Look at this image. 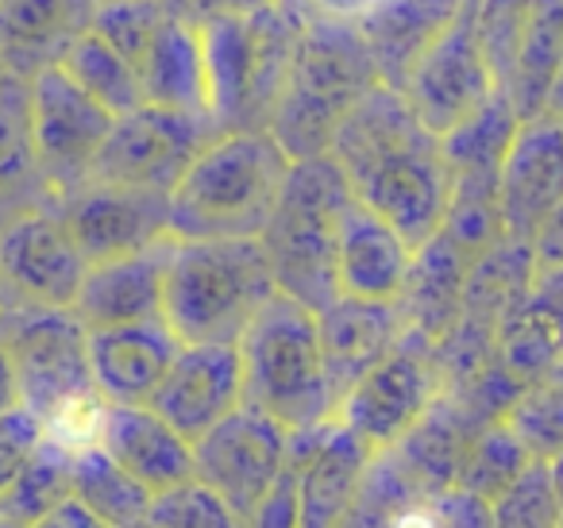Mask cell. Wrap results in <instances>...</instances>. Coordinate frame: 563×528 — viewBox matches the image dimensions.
Masks as SVG:
<instances>
[{"label": "cell", "mask_w": 563, "mask_h": 528, "mask_svg": "<svg viewBox=\"0 0 563 528\" xmlns=\"http://www.w3.org/2000/svg\"><path fill=\"white\" fill-rule=\"evenodd\" d=\"M112 112L86 94L63 66H47L32 78L35 166L51 205L93 182V163L109 140Z\"/></svg>", "instance_id": "cell-9"}, {"label": "cell", "mask_w": 563, "mask_h": 528, "mask_svg": "<svg viewBox=\"0 0 563 528\" xmlns=\"http://www.w3.org/2000/svg\"><path fill=\"white\" fill-rule=\"evenodd\" d=\"M532 255H537V271L540 266H563V201H560V209L544 220V228L537 232Z\"/></svg>", "instance_id": "cell-47"}, {"label": "cell", "mask_w": 563, "mask_h": 528, "mask_svg": "<svg viewBox=\"0 0 563 528\" xmlns=\"http://www.w3.org/2000/svg\"><path fill=\"white\" fill-rule=\"evenodd\" d=\"M544 117H555V120H563V66H560V74H555V86H552V94H548Z\"/></svg>", "instance_id": "cell-50"}, {"label": "cell", "mask_w": 563, "mask_h": 528, "mask_svg": "<svg viewBox=\"0 0 563 528\" xmlns=\"http://www.w3.org/2000/svg\"><path fill=\"white\" fill-rule=\"evenodd\" d=\"M12 405H20V386H16V371H12L9 351H4V340H0V413H9Z\"/></svg>", "instance_id": "cell-49"}, {"label": "cell", "mask_w": 563, "mask_h": 528, "mask_svg": "<svg viewBox=\"0 0 563 528\" xmlns=\"http://www.w3.org/2000/svg\"><path fill=\"white\" fill-rule=\"evenodd\" d=\"M375 451L347 432L340 420L313 428L306 463H301V525L298 528H340L344 513L360 494Z\"/></svg>", "instance_id": "cell-26"}, {"label": "cell", "mask_w": 563, "mask_h": 528, "mask_svg": "<svg viewBox=\"0 0 563 528\" xmlns=\"http://www.w3.org/2000/svg\"><path fill=\"white\" fill-rule=\"evenodd\" d=\"M258 4H266V0H166V9L194 28H201L212 16H224V12H251Z\"/></svg>", "instance_id": "cell-46"}, {"label": "cell", "mask_w": 563, "mask_h": 528, "mask_svg": "<svg viewBox=\"0 0 563 528\" xmlns=\"http://www.w3.org/2000/svg\"><path fill=\"white\" fill-rule=\"evenodd\" d=\"M290 155L271 132H220L197 151L189 170L170 189L174 240H247L263 235Z\"/></svg>", "instance_id": "cell-4"}, {"label": "cell", "mask_w": 563, "mask_h": 528, "mask_svg": "<svg viewBox=\"0 0 563 528\" xmlns=\"http://www.w3.org/2000/svg\"><path fill=\"white\" fill-rule=\"evenodd\" d=\"M74 497L86 509H93L104 525L112 528H135L147 520L151 509V490L140 486L109 451L97 440L74 448V466H70Z\"/></svg>", "instance_id": "cell-33"}, {"label": "cell", "mask_w": 563, "mask_h": 528, "mask_svg": "<svg viewBox=\"0 0 563 528\" xmlns=\"http://www.w3.org/2000/svg\"><path fill=\"white\" fill-rule=\"evenodd\" d=\"M560 66H563V0H532L529 20H525L521 51H517L514 81L506 89L521 124L544 117L548 94H552Z\"/></svg>", "instance_id": "cell-32"}, {"label": "cell", "mask_w": 563, "mask_h": 528, "mask_svg": "<svg viewBox=\"0 0 563 528\" xmlns=\"http://www.w3.org/2000/svg\"><path fill=\"white\" fill-rule=\"evenodd\" d=\"M86 271V255L51 201L0 220V309L4 305L70 309Z\"/></svg>", "instance_id": "cell-12"}, {"label": "cell", "mask_w": 563, "mask_h": 528, "mask_svg": "<svg viewBox=\"0 0 563 528\" xmlns=\"http://www.w3.org/2000/svg\"><path fill=\"white\" fill-rule=\"evenodd\" d=\"M471 266L475 258L455 248L444 232H437L413 251V266H409L406 289L398 297L409 332L429 343H440L452 332L463 312V286H467Z\"/></svg>", "instance_id": "cell-27"}, {"label": "cell", "mask_w": 563, "mask_h": 528, "mask_svg": "<svg viewBox=\"0 0 563 528\" xmlns=\"http://www.w3.org/2000/svg\"><path fill=\"white\" fill-rule=\"evenodd\" d=\"M301 28L306 20L282 0H266L251 12H224L197 28L212 132H266L282 86L290 78Z\"/></svg>", "instance_id": "cell-6"}, {"label": "cell", "mask_w": 563, "mask_h": 528, "mask_svg": "<svg viewBox=\"0 0 563 528\" xmlns=\"http://www.w3.org/2000/svg\"><path fill=\"white\" fill-rule=\"evenodd\" d=\"M463 0H371L355 12L378 81L390 89H406L421 55L448 32Z\"/></svg>", "instance_id": "cell-21"}, {"label": "cell", "mask_w": 563, "mask_h": 528, "mask_svg": "<svg viewBox=\"0 0 563 528\" xmlns=\"http://www.w3.org/2000/svg\"><path fill=\"white\" fill-rule=\"evenodd\" d=\"M278 294L263 240H166L163 320L181 343H240Z\"/></svg>", "instance_id": "cell-3"}, {"label": "cell", "mask_w": 563, "mask_h": 528, "mask_svg": "<svg viewBox=\"0 0 563 528\" xmlns=\"http://www.w3.org/2000/svg\"><path fill=\"white\" fill-rule=\"evenodd\" d=\"M413 248L398 235V228L386 224L367 205L352 201L340 224L336 251V286L340 297L360 301H398L406 289Z\"/></svg>", "instance_id": "cell-22"}, {"label": "cell", "mask_w": 563, "mask_h": 528, "mask_svg": "<svg viewBox=\"0 0 563 528\" xmlns=\"http://www.w3.org/2000/svg\"><path fill=\"white\" fill-rule=\"evenodd\" d=\"M70 309L89 332L163 320V243L140 255L93 263Z\"/></svg>", "instance_id": "cell-24"}, {"label": "cell", "mask_w": 563, "mask_h": 528, "mask_svg": "<svg viewBox=\"0 0 563 528\" xmlns=\"http://www.w3.org/2000/svg\"><path fill=\"white\" fill-rule=\"evenodd\" d=\"M329 155L355 201L398 228L413 251L440 232L452 201L444 143L417 120L401 89L378 81L336 128Z\"/></svg>", "instance_id": "cell-1"}, {"label": "cell", "mask_w": 563, "mask_h": 528, "mask_svg": "<svg viewBox=\"0 0 563 528\" xmlns=\"http://www.w3.org/2000/svg\"><path fill=\"white\" fill-rule=\"evenodd\" d=\"M563 201V120L537 117L517 128L498 170V212L509 240L532 243Z\"/></svg>", "instance_id": "cell-17"}, {"label": "cell", "mask_w": 563, "mask_h": 528, "mask_svg": "<svg viewBox=\"0 0 563 528\" xmlns=\"http://www.w3.org/2000/svg\"><path fill=\"white\" fill-rule=\"evenodd\" d=\"M135 528H147V525H135Z\"/></svg>", "instance_id": "cell-54"}, {"label": "cell", "mask_w": 563, "mask_h": 528, "mask_svg": "<svg viewBox=\"0 0 563 528\" xmlns=\"http://www.w3.org/2000/svg\"><path fill=\"white\" fill-rule=\"evenodd\" d=\"M429 497L413 479L406 474V466L398 463L394 451H378L367 466V479H363L360 494H355L352 509L344 513L340 528H394L398 517L413 502Z\"/></svg>", "instance_id": "cell-38"}, {"label": "cell", "mask_w": 563, "mask_h": 528, "mask_svg": "<svg viewBox=\"0 0 563 528\" xmlns=\"http://www.w3.org/2000/svg\"><path fill=\"white\" fill-rule=\"evenodd\" d=\"M0 340L12 359L20 405L47 425V436L81 448L97 436L101 397L89 366V328L74 309L47 305H4Z\"/></svg>", "instance_id": "cell-5"}, {"label": "cell", "mask_w": 563, "mask_h": 528, "mask_svg": "<svg viewBox=\"0 0 563 528\" xmlns=\"http://www.w3.org/2000/svg\"><path fill=\"white\" fill-rule=\"evenodd\" d=\"M517 128H521V117L509 94H494L475 117H467L440 140L448 174H452V194L498 197V170Z\"/></svg>", "instance_id": "cell-29"}, {"label": "cell", "mask_w": 563, "mask_h": 528, "mask_svg": "<svg viewBox=\"0 0 563 528\" xmlns=\"http://www.w3.org/2000/svg\"><path fill=\"white\" fill-rule=\"evenodd\" d=\"M32 528H112V525H104V520L97 517L93 509H86L78 497H66L63 505H55V509Z\"/></svg>", "instance_id": "cell-48"}, {"label": "cell", "mask_w": 563, "mask_h": 528, "mask_svg": "<svg viewBox=\"0 0 563 528\" xmlns=\"http://www.w3.org/2000/svg\"><path fill=\"white\" fill-rule=\"evenodd\" d=\"M147 528H247V520L201 479H186L178 486L151 497Z\"/></svg>", "instance_id": "cell-40"}, {"label": "cell", "mask_w": 563, "mask_h": 528, "mask_svg": "<svg viewBox=\"0 0 563 528\" xmlns=\"http://www.w3.org/2000/svg\"><path fill=\"white\" fill-rule=\"evenodd\" d=\"M355 201L344 170L332 155L301 158L290 166L274 212L263 228V248L271 258L274 282L306 309L324 312L340 297L336 251L340 224Z\"/></svg>", "instance_id": "cell-8"}, {"label": "cell", "mask_w": 563, "mask_h": 528, "mask_svg": "<svg viewBox=\"0 0 563 528\" xmlns=\"http://www.w3.org/2000/svg\"><path fill=\"white\" fill-rule=\"evenodd\" d=\"M143 97L189 117H209V78H205L201 32L181 16L166 12L140 63Z\"/></svg>", "instance_id": "cell-28"}, {"label": "cell", "mask_w": 563, "mask_h": 528, "mask_svg": "<svg viewBox=\"0 0 563 528\" xmlns=\"http://www.w3.org/2000/svg\"><path fill=\"white\" fill-rule=\"evenodd\" d=\"M437 528H490V502L463 486L437 490L429 497Z\"/></svg>", "instance_id": "cell-45"}, {"label": "cell", "mask_w": 563, "mask_h": 528, "mask_svg": "<svg viewBox=\"0 0 563 528\" xmlns=\"http://www.w3.org/2000/svg\"><path fill=\"white\" fill-rule=\"evenodd\" d=\"M317 328H321L324 374L336 402L409 332L398 301H360V297H336L329 309L317 312Z\"/></svg>", "instance_id": "cell-19"}, {"label": "cell", "mask_w": 563, "mask_h": 528, "mask_svg": "<svg viewBox=\"0 0 563 528\" xmlns=\"http://www.w3.org/2000/svg\"><path fill=\"white\" fill-rule=\"evenodd\" d=\"M286 455H290V428H282L251 405H240L194 443V479L217 490L247 520L266 490L278 482Z\"/></svg>", "instance_id": "cell-14"}, {"label": "cell", "mask_w": 563, "mask_h": 528, "mask_svg": "<svg viewBox=\"0 0 563 528\" xmlns=\"http://www.w3.org/2000/svg\"><path fill=\"white\" fill-rule=\"evenodd\" d=\"M243 405V363L235 343H181L151 409L189 443Z\"/></svg>", "instance_id": "cell-16"}, {"label": "cell", "mask_w": 563, "mask_h": 528, "mask_svg": "<svg viewBox=\"0 0 563 528\" xmlns=\"http://www.w3.org/2000/svg\"><path fill=\"white\" fill-rule=\"evenodd\" d=\"M58 66H63L93 101H101L112 117H124V112L140 109V105L147 101L135 66L128 63L120 51H112L93 28L70 43V51H66Z\"/></svg>", "instance_id": "cell-35"}, {"label": "cell", "mask_w": 563, "mask_h": 528, "mask_svg": "<svg viewBox=\"0 0 563 528\" xmlns=\"http://www.w3.org/2000/svg\"><path fill=\"white\" fill-rule=\"evenodd\" d=\"M70 466H74V448L55 436L40 443L27 466L0 490V517L20 520V525H40L55 505H63L66 497H74V482H70Z\"/></svg>", "instance_id": "cell-34"}, {"label": "cell", "mask_w": 563, "mask_h": 528, "mask_svg": "<svg viewBox=\"0 0 563 528\" xmlns=\"http://www.w3.org/2000/svg\"><path fill=\"white\" fill-rule=\"evenodd\" d=\"M560 528H563V520H560Z\"/></svg>", "instance_id": "cell-55"}, {"label": "cell", "mask_w": 563, "mask_h": 528, "mask_svg": "<svg viewBox=\"0 0 563 528\" xmlns=\"http://www.w3.org/2000/svg\"><path fill=\"white\" fill-rule=\"evenodd\" d=\"M563 359V266H540L529 294L501 320L494 340V363L517 382H532Z\"/></svg>", "instance_id": "cell-25"}, {"label": "cell", "mask_w": 563, "mask_h": 528, "mask_svg": "<svg viewBox=\"0 0 563 528\" xmlns=\"http://www.w3.org/2000/svg\"><path fill=\"white\" fill-rule=\"evenodd\" d=\"M440 394H444V382L432 359V343L417 332H406V340L390 355L378 359L340 397L336 420L378 455L406 440L417 420L440 402Z\"/></svg>", "instance_id": "cell-10"}, {"label": "cell", "mask_w": 563, "mask_h": 528, "mask_svg": "<svg viewBox=\"0 0 563 528\" xmlns=\"http://www.w3.org/2000/svg\"><path fill=\"white\" fill-rule=\"evenodd\" d=\"M4 74H9V66H4V58H0V81H4Z\"/></svg>", "instance_id": "cell-53"}, {"label": "cell", "mask_w": 563, "mask_h": 528, "mask_svg": "<svg viewBox=\"0 0 563 528\" xmlns=\"http://www.w3.org/2000/svg\"><path fill=\"white\" fill-rule=\"evenodd\" d=\"M235 348L243 363V405L266 413L290 432L336 420L340 402L324 374L313 309L278 289L243 328Z\"/></svg>", "instance_id": "cell-7"}, {"label": "cell", "mask_w": 563, "mask_h": 528, "mask_svg": "<svg viewBox=\"0 0 563 528\" xmlns=\"http://www.w3.org/2000/svg\"><path fill=\"white\" fill-rule=\"evenodd\" d=\"M93 440L151 494L194 479V443L151 405H101Z\"/></svg>", "instance_id": "cell-20"}, {"label": "cell", "mask_w": 563, "mask_h": 528, "mask_svg": "<svg viewBox=\"0 0 563 528\" xmlns=\"http://www.w3.org/2000/svg\"><path fill=\"white\" fill-rule=\"evenodd\" d=\"M532 274H537L532 243L509 240V235L498 240L471 266L467 286H463V312L455 320V328H467V332L486 336V340H498L501 320L529 294Z\"/></svg>", "instance_id": "cell-30"}, {"label": "cell", "mask_w": 563, "mask_h": 528, "mask_svg": "<svg viewBox=\"0 0 563 528\" xmlns=\"http://www.w3.org/2000/svg\"><path fill=\"white\" fill-rule=\"evenodd\" d=\"M529 9L532 0H478V47H483L490 78L501 94L514 81V66H517V51H521Z\"/></svg>", "instance_id": "cell-42"}, {"label": "cell", "mask_w": 563, "mask_h": 528, "mask_svg": "<svg viewBox=\"0 0 563 528\" xmlns=\"http://www.w3.org/2000/svg\"><path fill=\"white\" fill-rule=\"evenodd\" d=\"M178 351L181 340L166 328V320L97 328L89 332L97 397L104 405H151Z\"/></svg>", "instance_id": "cell-18"}, {"label": "cell", "mask_w": 563, "mask_h": 528, "mask_svg": "<svg viewBox=\"0 0 563 528\" xmlns=\"http://www.w3.org/2000/svg\"><path fill=\"white\" fill-rule=\"evenodd\" d=\"M563 505L548 459H532L490 502V528H560Z\"/></svg>", "instance_id": "cell-39"}, {"label": "cell", "mask_w": 563, "mask_h": 528, "mask_svg": "<svg viewBox=\"0 0 563 528\" xmlns=\"http://www.w3.org/2000/svg\"><path fill=\"white\" fill-rule=\"evenodd\" d=\"M401 94L417 120L440 140L467 117H475L494 94H501L478 47V0H463L448 32L413 66Z\"/></svg>", "instance_id": "cell-13"}, {"label": "cell", "mask_w": 563, "mask_h": 528, "mask_svg": "<svg viewBox=\"0 0 563 528\" xmlns=\"http://www.w3.org/2000/svg\"><path fill=\"white\" fill-rule=\"evenodd\" d=\"M35 194L47 197L35 166L32 81L9 70L0 81V220L35 209Z\"/></svg>", "instance_id": "cell-31"}, {"label": "cell", "mask_w": 563, "mask_h": 528, "mask_svg": "<svg viewBox=\"0 0 563 528\" xmlns=\"http://www.w3.org/2000/svg\"><path fill=\"white\" fill-rule=\"evenodd\" d=\"M309 440H313V428L290 432V455H286V466H282L278 482L266 490V497L247 517V528H298L301 525V463H306Z\"/></svg>", "instance_id": "cell-43"}, {"label": "cell", "mask_w": 563, "mask_h": 528, "mask_svg": "<svg viewBox=\"0 0 563 528\" xmlns=\"http://www.w3.org/2000/svg\"><path fill=\"white\" fill-rule=\"evenodd\" d=\"M97 0H0V58L32 81L93 28Z\"/></svg>", "instance_id": "cell-23"}, {"label": "cell", "mask_w": 563, "mask_h": 528, "mask_svg": "<svg viewBox=\"0 0 563 528\" xmlns=\"http://www.w3.org/2000/svg\"><path fill=\"white\" fill-rule=\"evenodd\" d=\"M529 463H532V451L521 443V436H517L506 420H490L486 428H478L475 440L463 451L455 486L494 502Z\"/></svg>", "instance_id": "cell-37"}, {"label": "cell", "mask_w": 563, "mask_h": 528, "mask_svg": "<svg viewBox=\"0 0 563 528\" xmlns=\"http://www.w3.org/2000/svg\"><path fill=\"white\" fill-rule=\"evenodd\" d=\"M43 440H47V425L27 405H12L9 413H0V490L24 471Z\"/></svg>", "instance_id": "cell-44"}, {"label": "cell", "mask_w": 563, "mask_h": 528, "mask_svg": "<svg viewBox=\"0 0 563 528\" xmlns=\"http://www.w3.org/2000/svg\"><path fill=\"white\" fill-rule=\"evenodd\" d=\"M375 86V58L355 16L317 12L301 28L290 78L282 86L266 132L290 155V163L329 155L336 128Z\"/></svg>", "instance_id": "cell-2"}, {"label": "cell", "mask_w": 563, "mask_h": 528, "mask_svg": "<svg viewBox=\"0 0 563 528\" xmlns=\"http://www.w3.org/2000/svg\"><path fill=\"white\" fill-rule=\"evenodd\" d=\"M212 135L217 132L209 117H189L143 101L140 109L112 120L109 140L93 163V182L170 197V189Z\"/></svg>", "instance_id": "cell-11"}, {"label": "cell", "mask_w": 563, "mask_h": 528, "mask_svg": "<svg viewBox=\"0 0 563 528\" xmlns=\"http://www.w3.org/2000/svg\"><path fill=\"white\" fill-rule=\"evenodd\" d=\"M55 209L89 266L140 255V251L170 240V197L166 194L89 182L86 189L58 201Z\"/></svg>", "instance_id": "cell-15"}, {"label": "cell", "mask_w": 563, "mask_h": 528, "mask_svg": "<svg viewBox=\"0 0 563 528\" xmlns=\"http://www.w3.org/2000/svg\"><path fill=\"white\" fill-rule=\"evenodd\" d=\"M506 420L532 459H555L563 451V359H555L548 371L525 382L521 394L509 402Z\"/></svg>", "instance_id": "cell-36"}, {"label": "cell", "mask_w": 563, "mask_h": 528, "mask_svg": "<svg viewBox=\"0 0 563 528\" xmlns=\"http://www.w3.org/2000/svg\"><path fill=\"white\" fill-rule=\"evenodd\" d=\"M0 528H27V525H20V520H9V517H0Z\"/></svg>", "instance_id": "cell-52"}, {"label": "cell", "mask_w": 563, "mask_h": 528, "mask_svg": "<svg viewBox=\"0 0 563 528\" xmlns=\"http://www.w3.org/2000/svg\"><path fill=\"white\" fill-rule=\"evenodd\" d=\"M166 0H97L93 32L109 43L112 51L128 58L140 74V63L155 40L158 24L166 20Z\"/></svg>", "instance_id": "cell-41"}, {"label": "cell", "mask_w": 563, "mask_h": 528, "mask_svg": "<svg viewBox=\"0 0 563 528\" xmlns=\"http://www.w3.org/2000/svg\"><path fill=\"white\" fill-rule=\"evenodd\" d=\"M548 471H552V482H555V494H560V505H563V451L555 459H548Z\"/></svg>", "instance_id": "cell-51"}]
</instances>
